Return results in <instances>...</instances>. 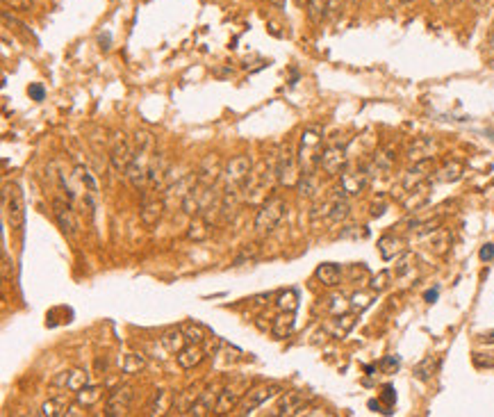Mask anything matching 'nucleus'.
Segmentation results:
<instances>
[{"label":"nucleus","mask_w":494,"mask_h":417,"mask_svg":"<svg viewBox=\"0 0 494 417\" xmlns=\"http://www.w3.org/2000/svg\"><path fill=\"white\" fill-rule=\"evenodd\" d=\"M324 128L319 126H307L301 133V144L296 156H299L301 164V173H310L319 169L322 162V153H324Z\"/></svg>","instance_id":"nucleus-1"},{"label":"nucleus","mask_w":494,"mask_h":417,"mask_svg":"<svg viewBox=\"0 0 494 417\" xmlns=\"http://www.w3.org/2000/svg\"><path fill=\"white\" fill-rule=\"evenodd\" d=\"M251 173V158L248 156H237L233 158L224 169L221 175V196H239L241 188Z\"/></svg>","instance_id":"nucleus-2"},{"label":"nucleus","mask_w":494,"mask_h":417,"mask_svg":"<svg viewBox=\"0 0 494 417\" xmlns=\"http://www.w3.org/2000/svg\"><path fill=\"white\" fill-rule=\"evenodd\" d=\"M3 205L5 217L12 230H21L26 226V196L16 183H5L3 188Z\"/></svg>","instance_id":"nucleus-3"},{"label":"nucleus","mask_w":494,"mask_h":417,"mask_svg":"<svg viewBox=\"0 0 494 417\" xmlns=\"http://www.w3.org/2000/svg\"><path fill=\"white\" fill-rule=\"evenodd\" d=\"M285 201L280 199V196H271V199L267 201H262L260 203V210L256 215V230L260 235H269L273 233V230L278 228V224L282 222V217H285Z\"/></svg>","instance_id":"nucleus-4"},{"label":"nucleus","mask_w":494,"mask_h":417,"mask_svg":"<svg viewBox=\"0 0 494 417\" xmlns=\"http://www.w3.org/2000/svg\"><path fill=\"white\" fill-rule=\"evenodd\" d=\"M276 169H278V183L282 188H296L301 180V164L299 156L292 148V144H285L276 156Z\"/></svg>","instance_id":"nucleus-5"},{"label":"nucleus","mask_w":494,"mask_h":417,"mask_svg":"<svg viewBox=\"0 0 494 417\" xmlns=\"http://www.w3.org/2000/svg\"><path fill=\"white\" fill-rule=\"evenodd\" d=\"M431 173H435V158L412 162V167L403 173L401 183L397 185V188H401V199H403V196L408 194L412 188H417V185L426 183L428 178H431Z\"/></svg>","instance_id":"nucleus-6"},{"label":"nucleus","mask_w":494,"mask_h":417,"mask_svg":"<svg viewBox=\"0 0 494 417\" xmlns=\"http://www.w3.org/2000/svg\"><path fill=\"white\" fill-rule=\"evenodd\" d=\"M135 401V388L133 386H119L109 392L107 404H105V415L107 417H124L130 413Z\"/></svg>","instance_id":"nucleus-7"},{"label":"nucleus","mask_w":494,"mask_h":417,"mask_svg":"<svg viewBox=\"0 0 494 417\" xmlns=\"http://www.w3.org/2000/svg\"><path fill=\"white\" fill-rule=\"evenodd\" d=\"M135 158V148L133 144L128 141V137L124 133H116L114 141H112V148H109V164H112V169L116 173H124L128 171L130 162H133Z\"/></svg>","instance_id":"nucleus-8"},{"label":"nucleus","mask_w":494,"mask_h":417,"mask_svg":"<svg viewBox=\"0 0 494 417\" xmlns=\"http://www.w3.org/2000/svg\"><path fill=\"white\" fill-rule=\"evenodd\" d=\"M278 392H280L278 383H262V386H258V388H253L251 392H246V397L239 401L237 411H239L241 415L253 413V411L260 408V406L265 404V401H269L271 397H276Z\"/></svg>","instance_id":"nucleus-9"},{"label":"nucleus","mask_w":494,"mask_h":417,"mask_svg":"<svg viewBox=\"0 0 494 417\" xmlns=\"http://www.w3.org/2000/svg\"><path fill=\"white\" fill-rule=\"evenodd\" d=\"M244 390H248V381H244V379H237L235 383H230V386L221 388L214 413L216 415H226L230 411H235L239 406V401L244 399Z\"/></svg>","instance_id":"nucleus-10"},{"label":"nucleus","mask_w":494,"mask_h":417,"mask_svg":"<svg viewBox=\"0 0 494 417\" xmlns=\"http://www.w3.org/2000/svg\"><path fill=\"white\" fill-rule=\"evenodd\" d=\"M194 173H196V180H199V185H203V188H216V183L221 180V175H224L221 158H219L216 153H210V156L203 158V162L199 164V169Z\"/></svg>","instance_id":"nucleus-11"},{"label":"nucleus","mask_w":494,"mask_h":417,"mask_svg":"<svg viewBox=\"0 0 494 417\" xmlns=\"http://www.w3.org/2000/svg\"><path fill=\"white\" fill-rule=\"evenodd\" d=\"M53 217H55V222H57V226L62 228L64 235L75 237V233H78V217H75L71 201L53 199Z\"/></svg>","instance_id":"nucleus-12"},{"label":"nucleus","mask_w":494,"mask_h":417,"mask_svg":"<svg viewBox=\"0 0 494 417\" xmlns=\"http://www.w3.org/2000/svg\"><path fill=\"white\" fill-rule=\"evenodd\" d=\"M319 167L324 169V173L328 175H337L342 173L346 167V146L344 144H328L322 153V162Z\"/></svg>","instance_id":"nucleus-13"},{"label":"nucleus","mask_w":494,"mask_h":417,"mask_svg":"<svg viewBox=\"0 0 494 417\" xmlns=\"http://www.w3.org/2000/svg\"><path fill=\"white\" fill-rule=\"evenodd\" d=\"M369 178L371 173L367 167H360V169H348V171H342V175H339V188H342L344 194L348 196H356L360 194L362 190L369 185Z\"/></svg>","instance_id":"nucleus-14"},{"label":"nucleus","mask_w":494,"mask_h":417,"mask_svg":"<svg viewBox=\"0 0 494 417\" xmlns=\"http://www.w3.org/2000/svg\"><path fill=\"white\" fill-rule=\"evenodd\" d=\"M164 205H167V201H164V196H146L144 203H141L139 207V219L144 226H155L162 215H164Z\"/></svg>","instance_id":"nucleus-15"},{"label":"nucleus","mask_w":494,"mask_h":417,"mask_svg":"<svg viewBox=\"0 0 494 417\" xmlns=\"http://www.w3.org/2000/svg\"><path fill=\"white\" fill-rule=\"evenodd\" d=\"M305 404H307V394L305 392L290 390L280 397L273 415H301V411L305 408Z\"/></svg>","instance_id":"nucleus-16"},{"label":"nucleus","mask_w":494,"mask_h":417,"mask_svg":"<svg viewBox=\"0 0 494 417\" xmlns=\"http://www.w3.org/2000/svg\"><path fill=\"white\" fill-rule=\"evenodd\" d=\"M428 201H431V183H428V180L422 183V185H417V188H412L401 199L405 212H419Z\"/></svg>","instance_id":"nucleus-17"},{"label":"nucleus","mask_w":494,"mask_h":417,"mask_svg":"<svg viewBox=\"0 0 494 417\" xmlns=\"http://www.w3.org/2000/svg\"><path fill=\"white\" fill-rule=\"evenodd\" d=\"M435 153H437V141L433 137H417L408 146V158L412 162L431 160V158H435Z\"/></svg>","instance_id":"nucleus-18"},{"label":"nucleus","mask_w":494,"mask_h":417,"mask_svg":"<svg viewBox=\"0 0 494 417\" xmlns=\"http://www.w3.org/2000/svg\"><path fill=\"white\" fill-rule=\"evenodd\" d=\"M55 386H64V390L69 392H78L84 386H89V374L84 369H71V372H62V374L55 379Z\"/></svg>","instance_id":"nucleus-19"},{"label":"nucleus","mask_w":494,"mask_h":417,"mask_svg":"<svg viewBox=\"0 0 494 417\" xmlns=\"http://www.w3.org/2000/svg\"><path fill=\"white\" fill-rule=\"evenodd\" d=\"M216 401H219V392H216V388H205V390L199 394V399L194 401L190 415H196V417H205V415H210V413L216 408Z\"/></svg>","instance_id":"nucleus-20"},{"label":"nucleus","mask_w":494,"mask_h":417,"mask_svg":"<svg viewBox=\"0 0 494 417\" xmlns=\"http://www.w3.org/2000/svg\"><path fill=\"white\" fill-rule=\"evenodd\" d=\"M210 233H212L210 219H207L205 215H196L187 228V239H192V242H205V239L210 237Z\"/></svg>","instance_id":"nucleus-21"},{"label":"nucleus","mask_w":494,"mask_h":417,"mask_svg":"<svg viewBox=\"0 0 494 417\" xmlns=\"http://www.w3.org/2000/svg\"><path fill=\"white\" fill-rule=\"evenodd\" d=\"M405 251L403 247V239L397 237V235H383L378 239V254L383 260H394L397 256H401Z\"/></svg>","instance_id":"nucleus-22"},{"label":"nucleus","mask_w":494,"mask_h":417,"mask_svg":"<svg viewBox=\"0 0 494 417\" xmlns=\"http://www.w3.org/2000/svg\"><path fill=\"white\" fill-rule=\"evenodd\" d=\"M203 358H205V354H203L201 345H190L175 354V360H178V365L182 369H194L196 365L203 363Z\"/></svg>","instance_id":"nucleus-23"},{"label":"nucleus","mask_w":494,"mask_h":417,"mask_svg":"<svg viewBox=\"0 0 494 417\" xmlns=\"http://www.w3.org/2000/svg\"><path fill=\"white\" fill-rule=\"evenodd\" d=\"M394 160H397V156L392 153V148H383V151L376 153L367 169H369L371 175H383V173H388L394 167Z\"/></svg>","instance_id":"nucleus-24"},{"label":"nucleus","mask_w":494,"mask_h":417,"mask_svg":"<svg viewBox=\"0 0 494 417\" xmlns=\"http://www.w3.org/2000/svg\"><path fill=\"white\" fill-rule=\"evenodd\" d=\"M314 276L319 278V283L326 285V288H335V285H339V278H342V269H339V265H335V262H324V265L317 267Z\"/></svg>","instance_id":"nucleus-25"},{"label":"nucleus","mask_w":494,"mask_h":417,"mask_svg":"<svg viewBox=\"0 0 494 417\" xmlns=\"http://www.w3.org/2000/svg\"><path fill=\"white\" fill-rule=\"evenodd\" d=\"M299 190H301V196H305V199H314V196L322 192V180H319V173H317V171H310V173H301Z\"/></svg>","instance_id":"nucleus-26"},{"label":"nucleus","mask_w":494,"mask_h":417,"mask_svg":"<svg viewBox=\"0 0 494 417\" xmlns=\"http://www.w3.org/2000/svg\"><path fill=\"white\" fill-rule=\"evenodd\" d=\"M162 347L169 351V354H178V351L185 349V342H187V337H185V331L182 328H173V331H167L162 337H160Z\"/></svg>","instance_id":"nucleus-27"},{"label":"nucleus","mask_w":494,"mask_h":417,"mask_svg":"<svg viewBox=\"0 0 494 417\" xmlns=\"http://www.w3.org/2000/svg\"><path fill=\"white\" fill-rule=\"evenodd\" d=\"M171 404H173V397L169 390H158L155 394H153V399L148 404L146 413L148 415H164L167 411H171Z\"/></svg>","instance_id":"nucleus-28"},{"label":"nucleus","mask_w":494,"mask_h":417,"mask_svg":"<svg viewBox=\"0 0 494 417\" xmlns=\"http://www.w3.org/2000/svg\"><path fill=\"white\" fill-rule=\"evenodd\" d=\"M103 394H105L103 386H84L82 390L75 392V401L82 404L84 408H92V406H96L103 399Z\"/></svg>","instance_id":"nucleus-29"},{"label":"nucleus","mask_w":494,"mask_h":417,"mask_svg":"<svg viewBox=\"0 0 494 417\" xmlns=\"http://www.w3.org/2000/svg\"><path fill=\"white\" fill-rule=\"evenodd\" d=\"M463 162H458V160H449L442 169H437L435 171V180L437 183H456L460 180V175H463Z\"/></svg>","instance_id":"nucleus-30"},{"label":"nucleus","mask_w":494,"mask_h":417,"mask_svg":"<svg viewBox=\"0 0 494 417\" xmlns=\"http://www.w3.org/2000/svg\"><path fill=\"white\" fill-rule=\"evenodd\" d=\"M294 331V313H287V310H282L276 320H273L271 324V333L276 335V337H290Z\"/></svg>","instance_id":"nucleus-31"},{"label":"nucleus","mask_w":494,"mask_h":417,"mask_svg":"<svg viewBox=\"0 0 494 417\" xmlns=\"http://www.w3.org/2000/svg\"><path fill=\"white\" fill-rule=\"evenodd\" d=\"M260 256H262V247L258 242L244 244L239 254L235 256V265H248V262H256Z\"/></svg>","instance_id":"nucleus-32"},{"label":"nucleus","mask_w":494,"mask_h":417,"mask_svg":"<svg viewBox=\"0 0 494 417\" xmlns=\"http://www.w3.org/2000/svg\"><path fill=\"white\" fill-rule=\"evenodd\" d=\"M146 367V358L141 356V354H128L124 358V363H121V369H124V374H130V377H135L139 374L141 369Z\"/></svg>","instance_id":"nucleus-33"},{"label":"nucleus","mask_w":494,"mask_h":417,"mask_svg":"<svg viewBox=\"0 0 494 417\" xmlns=\"http://www.w3.org/2000/svg\"><path fill=\"white\" fill-rule=\"evenodd\" d=\"M449 247H451V235L446 233L444 228H437L435 233H433V239H431V249H433V254L437 256H444Z\"/></svg>","instance_id":"nucleus-34"},{"label":"nucleus","mask_w":494,"mask_h":417,"mask_svg":"<svg viewBox=\"0 0 494 417\" xmlns=\"http://www.w3.org/2000/svg\"><path fill=\"white\" fill-rule=\"evenodd\" d=\"M199 394H201V392H199V386H192V388H187V390H182L180 399L173 401V406L178 408V413H190L192 406H194V401L199 399Z\"/></svg>","instance_id":"nucleus-35"},{"label":"nucleus","mask_w":494,"mask_h":417,"mask_svg":"<svg viewBox=\"0 0 494 417\" xmlns=\"http://www.w3.org/2000/svg\"><path fill=\"white\" fill-rule=\"evenodd\" d=\"M69 408V399H64V397H53L50 401H46L41 406V415H48V417H57V415H64Z\"/></svg>","instance_id":"nucleus-36"},{"label":"nucleus","mask_w":494,"mask_h":417,"mask_svg":"<svg viewBox=\"0 0 494 417\" xmlns=\"http://www.w3.org/2000/svg\"><path fill=\"white\" fill-rule=\"evenodd\" d=\"M135 151H155V137H153L148 130H137L135 133Z\"/></svg>","instance_id":"nucleus-37"},{"label":"nucleus","mask_w":494,"mask_h":417,"mask_svg":"<svg viewBox=\"0 0 494 417\" xmlns=\"http://www.w3.org/2000/svg\"><path fill=\"white\" fill-rule=\"evenodd\" d=\"M182 331H185V337H187V342H192V345H203L205 342V328L203 326L187 324Z\"/></svg>","instance_id":"nucleus-38"},{"label":"nucleus","mask_w":494,"mask_h":417,"mask_svg":"<svg viewBox=\"0 0 494 417\" xmlns=\"http://www.w3.org/2000/svg\"><path fill=\"white\" fill-rule=\"evenodd\" d=\"M278 308L280 310H287V313H294L296 310V305H299V296H296V292L294 290H287L285 294H280L278 296Z\"/></svg>","instance_id":"nucleus-39"},{"label":"nucleus","mask_w":494,"mask_h":417,"mask_svg":"<svg viewBox=\"0 0 494 417\" xmlns=\"http://www.w3.org/2000/svg\"><path fill=\"white\" fill-rule=\"evenodd\" d=\"M356 324V317L353 315H342V317H337V328H335V335L337 337H344L351 328H353Z\"/></svg>","instance_id":"nucleus-40"},{"label":"nucleus","mask_w":494,"mask_h":417,"mask_svg":"<svg viewBox=\"0 0 494 417\" xmlns=\"http://www.w3.org/2000/svg\"><path fill=\"white\" fill-rule=\"evenodd\" d=\"M415 374L419 379H431L435 374V358H426L415 367Z\"/></svg>","instance_id":"nucleus-41"},{"label":"nucleus","mask_w":494,"mask_h":417,"mask_svg":"<svg viewBox=\"0 0 494 417\" xmlns=\"http://www.w3.org/2000/svg\"><path fill=\"white\" fill-rule=\"evenodd\" d=\"M471 363L478 369H494V351H490V354H471Z\"/></svg>","instance_id":"nucleus-42"},{"label":"nucleus","mask_w":494,"mask_h":417,"mask_svg":"<svg viewBox=\"0 0 494 417\" xmlns=\"http://www.w3.org/2000/svg\"><path fill=\"white\" fill-rule=\"evenodd\" d=\"M3 5L16 9V12H30L35 7V0H3Z\"/></svg>","instance_id":"nucleus-43"},{"label":"nucleus","mask_w":494,"mask_h":417,"mask_svg":"<svg viewBox=\"0 0 494 417\" xmlns=\"http://www.w3.org/2000/svg\"><path fill=\"white\" fill-rule=\"evenodd\" d=\"M388 281H390V271H380L378 276L371 278V290L374 292H380L388 288Z\"/></svg>","instance_id":"nucleus-44"},{"label":"nucleus","mask_w":494,"mask_h":417,"mask_svg":"<svg viewBox=\"0 0 494 417\" xmlns=\"http://www.w3.org/2000/svg\"><path fill=\"white\" fill-rule=\"evenodd\" d=\"M344 7V0H326V16L328 18H335Z\"/></svg>","instance_id":"nucleus-45"},{"label":"nucleus","mask_w":494,"mask_h":417,"mask_svg":"<svg viewBox=\"0 0 494 417\" xmlns=\"http://www.w3.org/2000/svg\"><path fill=\"white\" fill-rule=\"evenodd\" d=\"M28 94H30L32 101H43V96H46V90H43V87H41L39 82H35V85L28 87Z\"/></svg>","instance_id":"nucleus-46"},{"label":"nucleus","mask_w":494,"mask_h":417,"mask_svg":"<svg viewBox=\"0 0 494 417\" xmlns=\"http://www.w3.org/2000/svg\"><path fill=\"white\" fill-rule=\"evenodd\" d=\"M371 301H369V296L367 294H362V292H356L353 294V308H367Z\"/></svg>","instance_id":"nucleus-47"},{"label":"nucleus","mask_w":494,"mask_h":417,"mask_svg":"<svg viewBox=\"0 0 494 417\" xmlns=\"http://www.w3.org/2000/svg\"><path fill=\"white\" fill-rule=\"evenodd\" d=\"M84 406L82 404H69V408H67V413H64V415H67V417H84Z\"/></svg>","instance_id":"nucleus-48"},{"label":"nucleus","mask_w":494,"mask_h":417,"mask_svg":"<svg viewBox=\"0 0 494 417\" xmlns=\"http://www.w3.org/2000/svg\"><path fill=\"white\" fill-rule=\"evenodd\" d=\"M380 397L392 406V404H394V399H397V394H394V388H392V386H385V388H383V394H380Z\"/></svg>","instance_id":"nucleus-49"},{"label":"nucleus","mask_w":494,"mask_h":417,"mask_svg":"<svg viewBox=\"0 0 494 417\" xmlns=\"http://www.w3.org/2000/svg\"><path fill=\"white\" fill-rule=\"evenodd\" d=\"M494 258V244H485V247H483L481 249V260H492Z\"/></svg>","instance_id":"nucleus-50"},{"label":"nucleus","mask_w":494,"mask_h":417,"mask_svg":"<svg viewBox=\"0 0 494 417\" xmlns=\"http://www.w3.org/2000/svg\"><path fill=\"white\" fill-rule=\"evenodd\" d=\"M380 367L385 369V372H394V369L399 367V360H394V358H385V360H383V363H380Z\"/></svg>","instance_id":"nucleus-51"},{"label":"nucleus","mask_w":494,"mask_h":417,"mask_svg":"<svg viewBox=\"0 0 494 417\" xmlns=\"http://www.w3.org/2000/svg\"><path fill=\"white\" fill-rule=\"evenodd\" d=\"M478 342H483V345H494V331L481 333V335H478Z\"/></svg>","instance_id":"nucleus-52"},{"label":"nucleus","mask_w":494,"mask_h":417,"mask_svg":"<svg viewBox=\"0 0 494 417\" xmlns=\"http://www.w3.org/2000/svg\"><path fill=\"white\" fill-rule=\"evenodd\" d=\"M492 3H494V0H474V5H476L478 9H488Z\"/></svg>","instance_id":"nucleus-53"},{"label":"nucleus","mask_w":494,"mask_h":417,"mask_svg":"<svg viewBox=\"0 0 494 417\" xmlns=\"http://www.w3.org/2000/svg\"><path fill=\"white\" fill-rule=\"evenodd\" d=\"M269 3L276 7V9H282L285 7V0H269Z\"/></svg>","instance_id":"nucleus-54"},{"label":"nucleus","mask_w":494,"mask_h":417,"mask_svg":"<svg viewBox=\"0 0 494 417\" xmlns=\"http://www.w3.org/2000/svg\"><path fill=\"white\" fill-rule=\"evenodd\" d=\"M435 296H437V290H433V292H428V294H426V301H433V299H435Z\"/></svg>","instance_id":"nucleus-55"},{"label":"nucleus","mask_w":494,"mask_h":417,"mask_svg":"<svg viewBox=\"0 0 494 417\" xmlns=\"http://www.w3.org/2000/svg\"><path fill=\"white\" fill-rule=\"evenodd\" d=\"M490 46H492V53H494V28H492V35H490Z\"/></svg>","instance_id":"nucleus-56"},{"label":"nucleus","mask_w":494,"mask_h":417,"mask_svg":"<svg viewBox=\"0 0 494 417\" xmlns=\"http://www.w3.org/2000/svg\"><path fill=\"white\" fill-rule=\"evenodd\" d=\"M449 5H460V3H465V0H446Z\"/></svg>","instance_id":"nucleus-57"},{"label":"nucleus","mask_w":494,"mask_h":417,"mask_svg":"<svg viewBox=\"0 0 494 417\" xmlns=\"http://www.w3.org/2000/svg\"><path fill=\"white\" fill-rule=\"evenodd\" d=\"M431 3H433V5H440V3H444V0H431Z\"/></svg>","instance_id":"nucleus-58"},{"label":"nucleus","mask_w":494,"mask_h":417,"mask_svg":"<svg viewBox=\"0 0 494 417\" xmlns=\"http://www.w3.org/2000/svg\"><path fill=\"white\" fill-rule=\"evenodd\" d=\"M299 3H301V5H307V0H299Z\"/></svg>","instance_id":"nucleus-59"},{"label":"nucleus","mask_w":494,"mask_h":417,"mask_svg":"<svg viewBox=\"0 0 494 417\" xmlns=\"http://www.w3.org/2000/svg\"><path fill=\"white\" fill-rule=\"evenodd\" d=\"M388 3H390V0H388Z\"/></svg>","instance_id":"nucleus-60"}]
</instances>
